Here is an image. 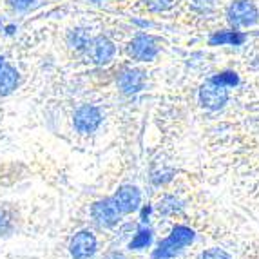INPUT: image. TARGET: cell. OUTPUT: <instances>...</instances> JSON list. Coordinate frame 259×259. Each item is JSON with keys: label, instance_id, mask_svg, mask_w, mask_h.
I'll return each instance as SVG.
<instances>
[{"label": "cell", "instance_id": "9", "mask_svg": "<svg viewBox=\"0 0 259 259\" xmlns=\"http://www.w3.org/2000/svg\"><path fill=\"white\" fill-rule=\"evenodd\" d=\"M143 83H145V76L138 69H127L118 78V85H120L121 93H125V95L138 93L143 87Z\"/></svg>", "mask_w": 259, "mask_h": 259}, {"label": "cell", "instance_id": "13", "mask_svg": "<svg viewBox=\"0 0 259 259\" xmlns=\"http://www.w3.org/2000/svg\"><path fill=\"white\" fill-rule=\"evenodd\" d=\"M69 44L73 46L76 51H83L85 48H89V35H87V31L85 29H74L69 33Z\"/></svg>", "mask_w": 259, "mask_h": 259}, {"label": "cell", "instance_id": "6", "mask_svg": "<svg viewBox=\"0 0 259 259\" xmlns=\"http://www.w3.org/2000/svg\"><path fill=\"white\" fill-rule=\"evenodd\" d=\"M96 250V238L89 230H82L71 241V255L74 259H89Z\"/></svg>", "mask_w": 259, "mask_h": 259}, {"label": "cell", "instance_id": "21", "mask_svg": "<svg viewBox=\"0 0 259 259\" xmlns=\"http://www.w3.org/2000/svg\"><path fill=\"white\" fill-rule=\"evenodd\" d=\"M107 259H127V257L123 254H118V252H114V254H111Z\"/></svg>", "mask_w": 259, "mask_h": 259}, {"label": "cell", "instance_id": "1", "mask_svg": "<svg viewBox=\"0 0 259 259\" xmlns=\"http://www.w3.org/2000/svg\"><path fill=\"white\" fill-rule=\"evenodd\" d=\"M192 241H194V232L189 227H176L172 230V234L154 250V257L156 259L172 257V255H176L180 250H183Z\"/></svg>", "mask_w": 259, "mask_h": 259}, {"label": "cell", "instance_id": "24", "mask_svg": "<svg viewBox=\"0 0 259 259\" xmlns=\"http://www.w3.org/2000/svg\"><path fill=\"white\" fill-rule=\"evenodd\" d=\"M91 2H95V4H102L104 0H91Z\"/></svg>", "mask_w": 259, "mask_h": 259}, {"label": "cell", "instance_id": "20", "mask_svg": "<svg viewBox=\"0 0 259 259\" xmlns=\"http://www.w3.org/2000/svg\"><path fill=\"white\" fill-rule=\"evenodd\" d=\"M9 227H11V223H9L8 214H6L4 210H0V236H2V234L8 232Z\"/></svg>", "mask_w": 259, "mask_h": 259}, {"label": "cell", "instance_id": "8", "mask_svg": "<svg viewBox=\"0 0 259 259\" xmlns=\"http://www.w3.org/2000/svg\"><path fill=\"white\" fill-rule=\"evenodd\" d=\"M93 218L96 220V223L102 227H112L120 218V210L116 208L112 199H105V201H98L93 205Z\"/></svg>", "mask_w": 259, "mask_h": 259}, {"label": "cell", "instance_id": "22", "mask_svg": "<svg viewBox=\"0 0 259 259\" xmlns=\"http://www.w3.org/2000/svg\"><path fill=\"white\" fill-rule=\"evenodd\" d=\"M15 29H17L15 26H8V27H6V33H8V35H13Z\"/></svg>", "mask_w": 259, "mask_h": 259}, {"label": "cell", "instance_id": "19", "mask_svg": "<svg viewBox=\"0 0 259 259\" xmlns=\"http://www.w3.org/2000/svg\"><path fill=\"white\" fill-rule=\"evenodd\" d=\"M214 2L216 0H194V8L198 11H201V13H207V11H210L214 8Z\"/></svg>", "mask_w": 259, "mask_h": 259}, {"label": "cell", "instance_id": "4", "mask_svg": "<svg viewBox=\"0 0 259 259\" xmlns=\"http://www.w3.org/2000/svg\"><path fill=\"white\" fill-rule=\"evenodd\" d=\"M102 114L95 105H83L74 112V127L80 133H93L98 129Z\"/></svg>", "mask_w": 259, "mask_h": 259}, {"label": "cell", "instance_id": "12", "mask_svg": "<svg viewBox=\"0 0 259 259\" xmlns=\"http://www.w3.org/2000/svg\"><path fill=\"white\" fill-rule=\"evenodd\" d=\"M245 42V36L238 31H221L210 36V46H223V44H232V46H241Z\"/></svg>", "mask_w": 259, "mask_h": 259}, {"label": "cell", "instance_id": "18", "mask_svg": "<svg viewBox=\"0 0 259 259\" xmlns=\"http://www.w3.org/2000/svg\"><path fill=\"white\" fill-rule=\"evenodd\" d=\"M201 259H232L225 250H220V248H212V250H207L203 254Z\"/></svg>", "mask_w": 259, "mask_h": 259}, {"label": "cell", "instance_id": "17", "mask_svg": "<svg viewBox=\"0 0 259 259\" xmlns=\"http://www.w3.org/2000/svg\"><path fill=\"white\" fill-rule=\"evenodd\" d=\"M151 11H165L172 6V0H143Z\"/></svg>", "mask_w": 259, "mask_h": 259}, {"label": "cell", "instance_id": "16", "mask_svg": "<svg viewBox=\"0 0 259 259\" xmlns=\"http://www.w3.org/2000/svg\"><path fill=\"white\" fill-rule=\"evenodd\" d=\"M6 2L15 11H27V9H31L35 6L36 0H6Z\"/></svg>", "mask_w": 259, "mask_h": 259}, {"label": "cell", "instance_id": "10", "mask_svg": "<svg viewBox=\"0 0 259 259\" xmlns=\"http://www.w3.org/2000/svg\"><path fill=\"white\" fill-rule=\"evenodd\" d=\"M91 55L96 64H107L112 58V55H114V44L109 38H105V36H98V38H95V42L91 46Z\"/></svg>", "mask_w": 259, "mask_h": 259}, {"label": "cell", "instance_id": "23", "mask_svg": "<svg viewBox=\"0 0 259 259\" xmlns=\"http://www.w3.org/2000/svg\"><path fill=\"white\" fill-rule=\"evenodd\" d=\"M4 58H2V56H0V69H2V67H4Z\"/></svg>", "mask_w": 259, "mask_h": 259}, {"label": "cell", "instance_id": "14", "mask_svg": "<svg viewBox=\"0 0 259 259\" xmlns=\"http://www.w3.org/2000/svg\"><path fill=\"white\" fill-rule=\"evenodd\" d=\"M212 80L218 82V83H221V85H225V87H234V85H238V82H239L238 74L232 73V71H227V73L218 74V76H214Z\"/></svg>", "mask_w": 259, "mask_h": 259}, {"label": "cell", "instance_id": "3", "mask_svg": "<svg viewBox=\"0 0 259 259\" xmlns=\"http://www.w3.org/2000/svg\"><path fill=\"white\" fill-rule=\"evenodd\" d=\"M229 22L236 27H245V26H252L255 20H257V9L252 2L248 0H238L234 2L229 8Z\"/></svg>", "mask_w": 259, "mask_h": 259}, {"label": "cell", "instance_id": "11", "mask_svg": "<svg viewBox=\"0 0 259 259\" xmlns=\"http://www.w3.org/2000/svg\"><path fill=\"white\" fill-rule=\"evenodd\" d=\"M18 85V71L11 65H4L0 69V95H9L13 93Z\"/></svg>", "mask_w": 259, "mask_h": 259}, {"label": "cell", "instance_id": "5", "mask_svg": "<svg viewBox=\"0 0 259 259\" xmlns=\"http://www.w3.org/2000/svg\"><path fill=\"white\" fill-rule=\"evenodd\" d=\"M129 53L133 58H136V60L149 62L158 55V44H156V40L152 38V36L138 35L133 42H131Z\"/></svg>", "mask_w": 259, "mask_h": 259}, {"label": "cell", "instance_id": "15", "mask_svg": "<svg viewBox=\"0 0 259 259\" xmlns=\"http://www.w3.org/2000/svg\"><path fill=\"white\" fill-rule=\"evenodd\" d=\"M151 243V232L149 230H140L136 238L131 241V248H145Z\"/></svg>", "mask_w": 259, "mask_h": 259}, {"label": "cell", "instance_id": "2", "mask_svg": "<svg viewBox=\"0 0 259 259\" xmlns=\"http://www.w3.org/2000/svg\"><path fill=\"white\" fill-rule=\"evenodd\" d=\"M199 100H201V104L207 109L216 111V109L223 107V105L227 104L229 91H227V87L221 85V83L214 82V80H208V82H205L203 87L199 89Z\"/></svg>", "mask_w": 259, "mask_h": 259}, {"label": "cell", "instance_id": "7", "mask_svg": "<svg viewBox=\"0 0 259 259\" xmlns=\"http://www.w3.org/2000/svg\"><path fill=\"white\" fill-rule=\"evenodd\" d=\"M140 199H142V196H140V190L136 189V187L125 185V187H121V189L118 190L116 196L112 198V201H114L116 208L120 210V214H129V212H133V210H136V208H138Z\"/></svg>", "mask_w": 259, "mask_h": 259}]
</instances>
